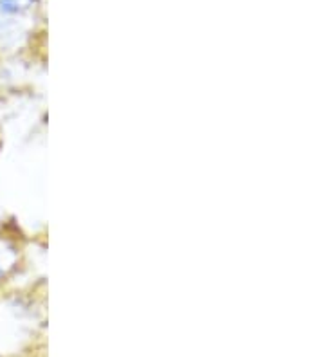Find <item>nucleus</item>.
I'll return each instance as SVG.
<instances>
[{"label": "nucleus", "mask_w": 324, "mask_h": 357, "mask_svg": "<svg viewBox=\"0 0 324 357\" xmlns=\"http://www.w3.org/2000/svg\"><path fill=\"white\" fill-rule=\"evenodd\" d=\"M31 0H0V15H13L27 8Z\"/></svg>", "instance_id": "1"}]
</instances>
